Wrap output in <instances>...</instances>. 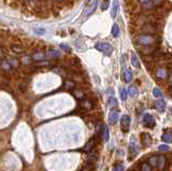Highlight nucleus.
<instances>
[{
  "instance_id": "nucleus-2",
  "label": "nucleus",
  "mask_w": 172,
  "mask_h": 171,
  "mask_svg": "<svg viewBox=\"0 0 172 171\" xmlns=\"http://www.w3.org/2000/svg\"><path fill=\"white\" fill-rule=\"evenodd\" d=\"M97 7H98V0H89L87 6L85 7L84 12H83V17H88L93 13L96 11Z\"/></svg>"
},
{
  "instance_id": "nucleus-32",
  "label": "nucleus",
  "mask_w": 172,
  "mask_h": 171,
  "mask_svg": "<svg viewBox=\"0 0 172 171\" xmlns=\"http://www.w3.org/2000/svg\"><path fill=\"white\" fill-rule=\"evenodd\" d=\"M158 149H159V151H160V152H168L169 150H170V147H169L168 145L164 144V145H160V146L158 147Z\"/></svg>"
},
{
  "instance_id": "nucleus-17",
  "label": "nucleus",
  "mask_w": 172,
  "mask_h": 171,
  "mask_svg": "<svg viewBox=\"0 0 172 171\" xmlns=\"http://www.w3.org/2000/svg\"><path fill=\"white\" fill-rule=\"evenodd\" d=\"M111 34H112V36L116 38V37H118V35H120V28H118V25L117 24H114L112 26V30H111Z\"/></svg>"
},
{
  "instance_id": "nucleus-34",
  "label": "nucleus",
  "mask_w": 172,
  "mask_h": 171,
  "mask_svg": "<svg viewBox=\"0 0 172 171\" xmlns=\"http://www.w3.org/2000/svg\"><path fill=\"white\" fill-rule=\"evenodd\" d=\"M34 34L43 35V34H45V29H43V28H36V29H34Z\"/></svg>"
},
{
  "instance_id": "nucleus-30",
  "label": "nucleus",
  "mask_w": 172,
  "mask_h": 171,
  "mask_svg": "<svg viewBox=\"0 0 172 171\" xmlns=\"http://www.w3.org/2000/svg\"><path fill=\"white\" fill-rule=\"evenodd\" d=\"M11 50H12V51H13V52H14V53H18V54L24 52V49H20V48H16V46H14V45H13V46H11Z\"/></svg>"
},
{
  "instance_id": "nucleus-1",
  "label": "nucleus",
  "mask_w": 172,
  "mask_h": 171,
  "mask_svg": "<svg viewBox=\"0 0 172 171\" xmlns=\"http://www.w3.org/2000/svg\"><path fill=\"white\" fill-rule=\"evenodd\" d=\"M95 49L99 52L103 53L104 55H111L113 52V46L108 42H97L95 44Z\"/></svg>"
},
{
  "instance_id": "nucleus-26",
  "label": "nucleus",
  "mask_w": 172,
  "mask_h": 171,
  "mask_svg": "<svg viewBox=\"0 0 172 171\" xmlns=\"http://www.w3.org/2000/svg\"><path fill=\"white\" fill-rule=\"evenodd\" d=\"M120 99H122L123 101L127 99V90H125V88H122V90H120Z\"/></svg>"
},
{
  "instance_id": "nucleus-13",
  "label": "nucleus",
  "mask_w": 172,
  "mask_h": 171,
  "mask_svg": "<svg viewBox=\"0 0 172 171\" xmlns=\"http://www.w3.org/2000/svg\"><path fill=\"white\" fill-rule=\"evenodd\" d=\"M142 142L144 143L145 146H148V145H151V143H152V138H151L150 135H147V133H143L142 135Z\"/></svg>"
},
{
  "instance_id": "nucleus-3",
  "label": "nucleus",
  "mask_w": 172,
  "mask_h": 171,
  "mask_svg": "<svg viewBox=\"0 0 172 171\" xmlns=\"http://www.w3.org/2000/svg\"><path fill=\"white\" fill-rule=\"evenodd\" d=\"M137 42L141 45H151L156 42V39L152 36H140L137 39Z\"/></svg>"
},
{
  "instance_id": "nucleus-21",
  "label": "nucleus",
  "mask_w": 172,
  "mask_h": 171,
  "mask_svg": "<svg viewBox=\"0 0 172 171\" xmlns=\"http://www.w3.org/2000/svg\"><path fill=\"white\" fill-rule=\"evenodd\" d=\"M124 169H125V167L122 163L115 164L114 167H113V171H124Z\"/></svg>"
},
{
  "instance_id": "nucleus-27",
  "label": "nucleus",
  "mask_w": 172,
  "mask_h": 171,
  "mask_svg": "<svg viewBox=\"0 0 172 171\" xmlns=\"http://www.w3.org/2000/svg\"><path fill=\"white\" fill-rule=\"evenodd\" d=\"M129 94L134 97V96H136L137 94H138V90L136 88V86H130L129 87Z\"/></svg>"
},
{
  "instance_id": "nucleus-36",
  "label": "nucleus",
  "mask_w": 172,
  "mask_h": 171,
  "mask_svg": "<svg viewBox=\"0 0 172 171\" xmlns=\"http://www.w3.org/2000/svg\"><path fill=\"white\" fill-rule=\"evenodd\" d=\"M2 54H3V53H2V51H1V49H0V55H2Z\"/></svg>"
},
{
  "instance_id": "nucleus-5",
  "label": "nucleus",
  "mask_w": 172,
  "mask_h": 171,
  "mask_svg": "<svg viewBox=\"0 0 172 171\" xmlns=\"http://www.w3.org/2000/svg\"><path fill=\"white\" fill-rule=\"evenodd\" d=\"M143 122H144V124L147 126V127L148 126H150V127H153V126L155 125V119L152 115H151V114H145L144 118H143Z\"/></svg>"
},
{
  "instance_id": "nucleus-29",
  "label": "nucleus",
  "mask_w": 172,
  "mask_h": 171,
  "mask_svg": "<svg viewBox=\"0 0 172 171\" xmlns=\"http://www.w3.org/2000/svg\"><path fill=\"white\" fill-rule=\"evenodd\" d=\"M150 165L152 166H158V158L153 156V157L150 158Z\"/></svg>"
},
{
  "instance_id": "nucleus-14",
  "label": "nucleus",
  "mask_w": 172,
  "mask_h": 171,
  "mask_svg": "<svg viewBox=\"0 0 172 171\" xmlns=\"http://www.w3.org/2000/svg\"><path fill=\"white\" fill-rule=\"evenodd\" d=\"M101 135H102V139H103L104 141H109V138H110V136H109V128H108V126H103V127H102Z\"/></svg>"
},
{
  "instance_id": "nucleus-31",
  "label": "nucleus",
  "mask_w": 172,
  "mask_h": 171,
  "mask_svg": "<svg viewBox=\"0 0 172 171\" xmlns=\"http://www.w3.org/2000/svg\"><path fill=\"white\" fill-rule=\"evenodd\" d=\"M65 87H66L67 90H71V88L74 87V84L70 81H66V83H65Z\"/></svg>"
},
{
  "instance_id": "nucleus-28",
  "label": "nucleus",
  "mask_w": 172,
  "mask_h": 171,
  "mask_svg": "<svg viewBox=\"0 0 172 171\" xmlns=\"http://www.w3.org/2000/svg\"><path fill=\"white\" fill-rule=\"evenodd\" d=\"M141 170L142 171H151V165L148 163H144L141 166Z\"/></svg>"
},
{
  "instance_id": "nucleus-18",
  "label": "nucleus",
  "mask_w": 172,
  "mask_h": 171,
  "mask_svg": "<svg viewBox=\"0 0 172 171\" xmlns=\"http://www.w3.org/2000/svg\"><path fill=\"white\" fill-rule=\"evenodd\" d=\"M48 56L51 58H58V57H60V53L56 50H51V51H48Z\"/></svg>"
},
{
  "instance_id": "nucleus-25",
  "label": "nucleus",
  "mask_w": 172,
  "mask_h": 171,
  "mask_svg": "<svg viewBox=\"0 0 172 171\" xmlns=\"http://www.w3.org/2000/svg\"><path fill=\"white\" fill-rule=\"evenodd\" d=\"M73 95H74V97L78 98V99H83V97H84V94L81 92V90H74Z\"/></svg>"
},
{
  "instance_id": "nucleus-19",
  "label": "nucleus",
  "mask_w": 172,
  "mask_h": 171,
  "mask_svg": "<svg viewBox=\"0 0 172 171\" xmlns=\"http://www.w3.org/2000/svg\"><path fill=\"white\" fill-rule=\"evenodd\" d=\"M82 107L84 108V109L90 110L93 108V104H92V102H90L89 100H83V101H82Z\"/></svg>"
},
{
  "instance_id": "nucleus-11",
  "label": "nucleus",
  "mask_w": 172,
  "mask_h": 171,
  "mask_svg": "<svg viewBox=\"0 0 172 171\" xmlns=\"http://www.w3.org/2000/svg\"><path fill=\"white\" fill-rule=\"evenodd\" d=\"M131 65L134 66V68H137V69H139V68L141 67V65H140V62H139V59H138V57H137V55L134 53H131Z\"/></svg>"
},
{
  "instance_id": "nucleus-10",
  "label": "nucleus",
  "mask_w": 172,
  "mask_h": 171,
  "mask_svg": "<svg viewBox=\"0 0 172 171\" xmlns=\"http://www.w3.org/2000/svg\"><path fill=\"white\" fill-rule=\"evenodd\" d=\"M155 107L159 112H164L165 109H166V102L164 100H156L155 102Z\"/></svg>"
},
{
  "instance_id": "nucleus-12",
  "label": "nucleus",
  "mask_w": 172,
  "mask_h": 171,
  "mask_svg": "<svg viewBox=\"0 0 172 171\" xmlns=\"http://www.w3.org/2000/svg\"><path fill=\"white\" fill-rule=\"evenodd\" d=\"M31 58L34 60V62H42L44 58H45V55L41 52H38V53H34V55L31 56Z\"/></svg>"
},
{
  "instance_id": "nucleus-23",
  "label": "nucleus",
  "mask_w": 172,
  "mask_h": 171,
  "mask_svg": "<svg viewBox=\"0 0 172 171\" xmlns=\"http://www.w3.org/2000/svg\"><path fill=\"white\" fill-rule=\"evenodd\" d=\"M1 66L4 70H10L11 68H12V65L10 64V62H7V60H3V62H1Z\"/></svg>"
},
{
  "instance_id": "nucleus-24",
  "label": "nucleus",
  "mask_w": 172,
  "mask_h": 171,
  "mask_svg": "<svg viewBox=\"0 0 172 171\" xmlns=\"http://www.w3.org/2000/svg\"><path fill=\"white\" fill-rule=\"evenodd\" d=\"M153 95H154L156 98H161L162 97L161 92H160V90L159 88H157V87H155L154 90H153Z\"/></svg>"
},
{
  "instance_id": "nucleus-4",
  "label": "nucleus",
  "mask_w": 172,
  "mask_h": 171,
  "mask_svg": "<svg viewBox=\"0 0 172 171\" xmlns=\"http://www.w3.org/2000/svg\"><path fill=\"white\" fill-rule=\"evenodd\" d=\"M120 124H122V130L127 132L130 128V118L128 115H123L120 118Z\"/></svg>"
},
{
  "instance_id": "nucleus-22",
  "label": "nucleus",
  "mask_w": 172,
  "mask_h": 171,
  "mask_svg": "<svg viewBox=\"0 0 172 171\" xmlns=\"http://www.w3.org/2000/svg\"><path fill=\"white\" fill-rule=\"evenodd\" d=\"M109 104H110L111 108L117 107V100H116V98L115 97H110V99H109Z\"/></svg>"
},
{
  "instance_id": "nucleus-33",
  "label": "nucleus",
  "mask_w": 172,
  "mask_h": 171,
  "mask_svg": "<svg viewBox=\"0 0 172 171\" xmlns=\"http://www.w3.org/2000/svg\"><path fill=\"white\" fill-rule=\"evenodd\" d=\"M93 169H94V164L88 163V165L86 166V167L82 171H93Z\"/></svg>"
},
{
  "instance_id": "nucleus-15",
  "label": "nucleus",
  "mask_w": 172,
  "mask_h": 171,
  "mask_svg": "<svg viewBox=\"0 0 172 171\" xmlns=\"http://www.w3.org/2000/svg\"><path fill=\"white\" fill-rule=\"evenodd\" d=\"M124 79H125V81H126L127 83L131 82V80H132V72H131V70H129V69L125 70V71H124Z\"/></svg>"
},
{
  "instance_id": "nucleus-8",
  "label": "nucleus",
  "mask_w": 172,
  "mask_h": 171,
  "mask_svg": "<svg viewBox=\"0 0 172 171\" xmlns=\"http://www.w3.org/2000/svg\"><path fill=\"white\" fill-rule=\"evenodd\" d=\"M118 12V0H114L112 3V9H111V17L115 18Z\"/></svg>"
},
{
  "instance_id": "nucleus-9",
  "label": "nucleus",
  "mask_w": 172,
  "mask_h": 171,
  "mask_svg": "<svg viewBox=\"0 0 172 171\" xmlns=\"http://www.w3.org/2000/svg\"><path fill=\"white\" fill-rule=\"evenodd\" d=\"M118 112L116 111H112L110 113V115H109V122H110L111 124H116L118 121Z\"/></svg>"
},
{
  "instance_id": "nucleus-7",
  "label": "nucleus",
  "mask_w": 172,
  "mask_h": 171,
  "mask_svg": "<svg viewBox=\"0 0 172 171\" xmlns=\"http://www.w3.org/2000/svg\"><path fill=\"white\" fill-rule=\"evenodd\" d=\"M161 140L165 142V143H170V142L172 141V133L169 129L165 130V133L162 135L161 137Z\"/></svg>"
},
{
  "instance_id": "nucleus-16",
  "label": "nucleus",
  "mask_w": 172,
  "mask_h": 171,
  "mask_svg": "<svg viewBox=\"0 0 172 171\" xmlns=\"http://www.w3.org/2000/svg\"><path fill=\"white\" fill-rule=\"evenodd\" d=\"M97 157H98V155H97L95 152H90L89 154H88V163H90V164H94L95 161L97 160Z\"/></svg>"
},
{
  "instance_id": "nucleus-6",
  "label": "nucleus",
  "mask_w": 172,
  "mask_h": 171,
  "mask_svg": "<svg viewBox=\"0 0 172 171\" xmlns=\"http://www.w3.org/2000/svg\"><path fill=\"white\" fill-rule=\"evenodd\" d=\"M95 145H96V140H95V138H93V139H90L89 141L86 143L83 150H84V152H86V153H90V152L93 151V149L95 147Z\"/></svg>"
},
{
  "instance_id": "nucleus-37",
  "label": "nucleus",
  "mask_w": 172,
  "mask_h": 171,
  "mask_svg": "<svg viewBox=\"0 0 172 171\" xmlns=\"http://www.w3.org/2000/svg\"><path fill=\"white\" fill-rule=\"evenodd\" d=\"M170 79H171V81H172V76H171V78H170Z\"/></svg>"
},
{
  "instance_id": "nucleus-20",
  "label": "nucleus",
  "mask_w": 172,
  "mask_h": 171,
  "mask_svg": "<svg viewBox=\"0 0 172 171\" xmlns=\"http://www.w3.org/2000/svg\"><path fill=\"white\" fill-rule=\"evenodd\" d=\"M166 73H167V71L165 69H159L156 72V76H157V78H159V79H164V78H166Z\"/></svg>"
},
{
  "instance_id": "nucleus-35",
  "label": "nucleus",
  "mask_w": 172,
  "mask_h": 171,
  "mask_svg": "<svg viewBox=\"0 0 172 171\" xmlns=\"http://www.w3.org/2000/svg\"><path fill=\"white\" fill-rule=\"evenodd\" d=\"M60 48H61L62 50L65 51V52H70V48H69V46H67L66 44H60Z\"/></svg>"
}]
</instances>
